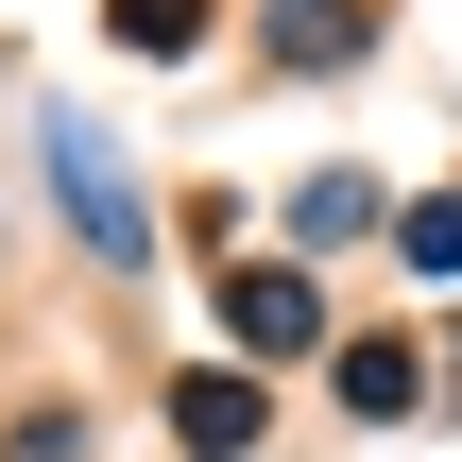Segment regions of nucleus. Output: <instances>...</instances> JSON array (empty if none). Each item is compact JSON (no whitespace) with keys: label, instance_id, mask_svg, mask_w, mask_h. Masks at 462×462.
Segmentation results:
<instances>
[{"label":"nucleus","instance_id":"obj_1","mask_svg":"<svg viewBox=\"0 0 462 462\" xmlns=\"http://www.w3.org/2000/svg\"><path fill=\"white\" fill-rule=\"evenodd\" d=\"M51 171H69V223H86L103 257H137V240H154V223H137V189H120V154H103L86 120H51Z\"/></svg>","mask_w":462,"mask_h":462},{"label":"nucleus","instance_id":"obj_3","mask_svg":"<svg viewBox=\"0 0 462 462\" xmlns=\"http://www.w3.org/2000/svg\"><path fill=\"white\" fill-rule=\"evenodd\" d=\"M171 429H189V446H240V429H257V394H240V377H189V394H171Z\"/></svg>","mask_w":462,"mask_h":462},{"label":"nucleus","instance_id":"obj_4","mask_svg":"<svg viewBox=\"0 0 462 462\" xmlns=\"http://www.w3.org/2000/svg\"><path fill=\"white\" fill-rule=\"evenodd\" d=\"M291 223H309V240H360L377 206H360V171H309V189H291Z\"/></svg>","mask_w":462,"mask_h":462},{"label":"nucleus","instance_id":"obj_6","mask_svg":"<svg viewBox=\"0 0 462 462\" xmlns=\"http://www.w3.org/2000/svg\"><path fill=\"white\" fill-rule=\"evenodd\" d=\"M394 240H411V274H462V206H411Z\"/></svg>","mask_w":462,"mask_h":462},{"label":"nucleus","instance_id":"obj_5","mask_svg":"<svg viewBox=\"0 0 462 462\" xmlns=\"http://www.w3.org/2000/svg\"><path fill=\"white\" fill-rule=\"evenodd\" d=\"M120 34H137V51H189V34H206V0H120Z\"/></svg>","mask_w":462,"mask_h":462},{"label":"nucleus","instance_id":"obj_2","mask_svg":"<svg viewBox=\"0 0 462 462\" xmlns=\"http://www.w3.org/2000/svg\"><path fill=\"white\" fill-rule=\"evenodd\" d=\"M223 326H240L257 360H309V326H326V309H309L291 274H240V291H223Z\"/></svg>","mask_w":462,"mask_h":462}]
</instances>
